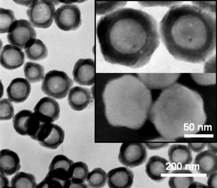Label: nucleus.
I'll return each mask as SVG.
<instances>
[{
  "instance_id": "58836bf2",
  "label": "nucleus",
  "mask_w": 217,
  "mask_h": 188,
  "mask_svg": "<svg viewBox=\"0 0 217 188\" xmlns=\"http://www.w3.org/2000/svg\"><path fill=\"white\" fill-rule=\"evenodd\" d=\"M189 188H208V187L206 185L194 181L191 185Z\"/></svg>"
},
{
  "instance_id": "f257e3e1",
  "label": "nucleus",
  "mask_w": 217,
  "mask_h": 188,
  "mask_svg": "<svg viewBox=\"0 0 217 188\" xmlns=\"http://www.w3.org/2000/svg\"><path fill=\"white\" fill-rule=\"evenodd\" d=\"M96 32L106 61L133 68L147 64L160 43L155 18L130 7H122L101 17Z\"/></svg>"
},
{
  "instance_id": "72a5a7b5",
  "label": "nucleus",
  "mask_w": 217,
  "mask_h": 188,
  "mask_svg": "<svg viewBox=\"0 0 217 188\" xmlns=\"http://www.w3.org/2000/svg\"><path fill=\"white\" fill-rule=\"evenodd\" d=\"M0 119L7 120L12 119L14 114V109L11 101L6 98L0 101Z\"/></svg>"
},
{
  "instance_id": "1a4fd4ad",
  "label": "nucleus",
  "mask_w": 217,
  "mask_h": 188,
  "mask_svg": "<svg viewBox=\"0 0 217 188\" xmlns=\"http://www.w3.org/2000/svg\"><path fill=\"white\" fill-rule=\"evenodd\" d=\"M147 156L146 147L143 143L125 142L121 146L118 158L122 164L132 168L145 163Z\"/></svg>"
},
{
  "instance_id": "473e14b6",
  "label": "nucleus",
  "mask_w": 217,
  "mask_h": 188,
  "mask_svg": "<svg viewBox=\"0 0 217 188\" xmlns=\"http://www.w3.org/2000/svg\"><path fill=\"white\" fill-rule=\"evenodd\" d=\"M74 163L72 160L66 156L58 154L53 159L49 164L48 170L50 171L56 168H62L68 171L69 168Z\"/></svg>"
},
{
  "instance_id": "aec40b11",
  "label": "nucleus",
  "mask_w": 217,
  "mask_h": 188,
  "mask_svg": "<svg viewBox=\"0 0 217 188\" xmlns=\"http://www.w3.org/2000/svg\"><path fill=\"white\" fill-rule=\"evenodd\" d=\"M70 184L68 171L56 168L50 171L36 188H69Z\"/></svg>"
},
{
  "instance_id": "ddd939ff",
  "label": "nucleus",
  "mask_w": 217,
  "mask_h": 188,
  "mask_svg": "<svg viewBox=\"0 0 217 188\" xmlns=\"http://www.w3.org/2000/svg\"><path fill=\"white\" fill-rule=\"evenodd\" d=\"M33 110L41 120L45 122L52 123L59 118L60 107L55 99L45 96L38 101Z\"/></svg>"
},
{
  "instance_id": "c85d7f7f",
  "label": "nucleus",
  "mask_w": 217,
  "mask_h": 188,
  "mask_svg": "<svg viewBox=\"0 0 217 188\" xmlns=\"http://www.w3.org/2000/svg\"><path fill=\"white\" fill-rule=\"evenodd\" d=\"M107 180V174L102 168H94L88 174L86 181L88 187L100 188L103 187Z\"/></svg>"
},
{
  "instance_id": "f8f14e48",
  "label": "nucleus",
  "mask_w": 217,
  "mask_h": 188,
  "mask_svg": "<svg viewBox=\"0 0 217 188\" xmlns=\"http://www.w3.org/2000/svg\"><path fill=\"white\" fill-rule=\"evenodd\" d=\"M145 172L152 180L157 182L165 179L171 172V164L166 159L158 155L151 156L145 166Z\"/></svg>"
},
{
  "instance_id": "39448f33",
  "label": "nucleus",
  "mask_w": 217,
  "mask_h": 188,
  "mask_svg": "<svg viewBox=\"0 0 217 188\" xmlns=\"http://www.w3.org/2000/svg\"><path fill=\"white\" fill-rule=\"evenodd\" d=\"M73 84V80L64 71L53 69L45 74L41 89L47 95L61 99L67 96Z\"/></svg>"
},
{
  "instance_id": "7ed1b4c3",
  "label": "nucleus",
  "mask_w": 217,
  "mask_h": 188,
  "mask_svg": "<svg viewBox=\"0 0 217 188\" xmlns=\"http://www.w3.org/2000/svg\"><path fill=\"white\" fill-rule=\"evenodd\" d=\"M149 115L164 139L171 141L197 134L207 119L201 95L176 83L163 90L152 104Z\"/></svg>"
},
{
  "instance_id": "6e6552de",
  "label": "nucleus",
  "mask_w": 217,
  "mask_h": 188,
  "mask_svg": "<svg viewBox=\"0 0 217 188\" xmlns=\"http://www.w3.org/2000/svg\"><path fill=\"white\" fill-rule=\"evenodd\" d=\"M54 20L58 27L64 31L78 29L82 22L80 9L77 5L73 4H64L58 8Z\"/></svg>"
},
{
  "instance_id": "5701e85b",
  "label": "nucleus",
  "mask_w": 217,
  "mask_h": 188,
  "mask_svg": "<svg viewBox=\"0 0 217 188\" xmlns=\"http://www.w3.org/2000/svg\"><path fill=\"white\" fill-rule=\"evenodd\" d=\"M89 172L87 165L80 161L74 163L70 167L68 173L70 181L69 188H87L85 183Z\"/></svg>"
},
{
  "instance_id": "9b49d317",
  "label": "nucleus",
  "mask_w": 217,
  "mask_h": 188,
  "mask_svg": "<svg viewBox=\"0 0 217 188\" xmlns=\"http://www.w3.org/2000/svg\"><path fill=\"white\" fill-rule=\"evenodd\" d=\"M138 78L149 89H165L178 80L179 73H139Z\"/></svg>"
},
{
  "instance_id": "4c0bfd02",
  "label": "nucleus",
  "mask_w": 217,
  "mask_h": 188,
  "mask_svg": "<svg viewBox=\"0 0 217 188\" xmlns=\"http://www.w3.org/2000/svg\"><path fill=\"white\" fill-rule=\"evenodd\" d=\"M207 150H208L215 153H217V143H206V146Z\"/></svg>"
},
{
  "instance_id": "2f4dec72",
  "label": "nucleus",
  "mask_w": 217,
  "mask_h": 188,
  "mask_svg": "<svg viewBox=\"0 0 217 188\" xmlns=\"http://www.w3.org/2000/svg\"><path fill=\"white\" fill-rule=\"evenodd\" d=\"M191 77L196 83L203 86H209L215 84L216 74L213 73H192Z\"/></svg>"
},
{
  "instance_id": "f704fd0d",
  "label": "nucleus",
  "mask_w": 217,
  "mask_h": 188,
  "mask_svg": "<svg viewBox=\"0 0 217 188\" xmlns=\"http://www.w3.org/2000/svg\"><path fill=\"white\" fill-rule=\"evenodd\" d=\"M144 144L146 148L151 150H159L167 147L169 142L165 141L151 142L145 143Z\"/></svg>"
},
{
  "instance_id": "c9c22d12",
  "label": "nucleus",
  "mask_w": 217,
  "mask_h": 188,
  "mask_svg": "<svg viewBox=\"0 0 217 188\" xmlns=\"http://www.w3.org/2000/svg\"><path fill=\"white\" fill-rule=\"evenodd\" d=\"M187 146L191 150L195 153H199L205 149L206 143H188Z\"/></svg>"
},
{
  "instance_id": "a211bd4d",
  "label": "nucleus",
  "mask_w": 217,
  "mask_h": 188,
  "mask_svg": "<svg viewBox=\"0 0 217 188\" xmlns=\"http://www.w3.org/2000/svg\"><path fill=\"white\" fill-rule=\"evenodd\" d=\"M31 90V85L26 79L16 78L12 80L6 92L8 99L15 103L23 102L29 96Z\"/></svg>"
},
{
  "instance_id": "c756f323",
  "label": "nucleus",
  "mask_w": 217,
  "mask_h": 188,
  "mask_svg": "<svg viewBox=\"0 0 217 188\" xmlns=\"http://www.w3.org/2000/svg\"><path fill=\"white\" fill-rule=\"evenodd\" d=\"M17 20L13 11L10 9L0 8V33H8Z\"/></svg>"
},
{
  "instance_id": "cd10ccee",
  "label": "nucleus",
  "mask_w": 217,
  "mask_h": 188,
  "mask_svg": "<svg viewBox=\"0 0 217 188\" xmlns=\"http://www.w3.org/2000/svg\"><path fill=\"white\" fill-rule=\"evenodd\" d=\"M33 113L29 110H23L19 111L14 116L12 120L13 127L17 133L22 136H27V127Z\"/></svg>"
},
{
  "instance_id": "7c9ffc66",
  "label": "nucleus",
  "mask_w": 217,
  "mask_h": 188,
  "mask_svg": "<svg viewBox=\"0 0 217 188\" xmlns=\"http://www.w3.org/2000/svg\"><path fill=\"white\" fill-rule=\"evenodd\" d=\"M127 3L126 2L95 1V14L98 15H106L123 7Z\"/></svg>"
},
{
  "instance_id": "9d476101",
  "label": "nucleus",
  "mask_w": 217,
  "mask_h": 188,
  "mask_svg": "<svg viewBox=\"0 0 217 188\" xmlns=\"http://www.w3.org/2000/svg\"><path fill=\"white\" fill-rule=\"evenodd\" d=\"M95 65V60L90 58L80 59L75 63L72 74L75 82L81 85L94 84Z\"/></svg>"
},
{
  "instance_id": "412c9836",
  "label": "nucleus",
  "mask_w": 217,
  "mask_h": 188,
  "mask_svg": "<svg viewBox=\"0 0 217 188\" xmlns=\"http://www.w3.org/2000/svg\"><path fill=\"white\" fill-rule=\"evenodd\" d=\"M91 98V92L89 88L75 86L70 89L67 100L72 110L81 111L87 107Z\"/></svg>"
},
{
  "instance_id": "4468645a",
  "label": "nucleus",
  "mask_w": 217,
  "mask_h": 188,
  "mask_svg": "<svg viewBox=\"0 0 217 188\" xmlns=\"http://www.w3.org/2000/svg\"><path fill=\"white\" fill-rule=\"evenodd\" d=\"M65 132L59 125L48 123L38 140L42 146L51 149H57L64 141Z\"/></svg>"
},
{
  "instance_id": "e433bc0d",
  "label": "nucleus",
  "mask_w": 217,
  "mask_h": 188,
  "mask_svg": "<svg viewBox=\"0 0 217 188\" xmlns=\"http://www.w3.org/2000/svg\"><path fill=\"white\" fill-rule=\"evenodd\" d=\"M208 177L207 186L208 188H217V171L212 173Z\"/></svg>"
},
{
  "instance_id": "393cba45",
  "label": "nucleus",
  "mask_w": 217,
  "mask_h": 188,
  "mask_svg": "<svg viewBox=\"0 0 217 188\" xmlns=\"http://www.w3.org/2000/svg\"><path fill=\"white\" fill-rule=\"evenodd\" d=\"M26 58L33 61H39L46 58L48 52L47 48L43 42L36 39L25 49Z\"/></svg>"
},
{
  "instance_id": "bb28decb",
  "label": "nucleus",
  "mask_w": 217,
  "mask_h": 188,
  "mask_svg": "<svg viewBox=\"0 0 217 188\" xmlns=\"http://www.w3.org/2000/svg\"><path fill=\"white\" fill-rule=\"evenodd\" d=\"M25 78L31 83H35L43 80L44 73V66L35 62H26L23 68Z\"/></svg>"
},
{
  "instance_id": "dca6fc26",
  "label": "nucleus",
  "mask_w": 217,
  "mask_h": 188,
  "mask_svg": "<svg viewBox=\"0 0 217 188\" xmlns=\"http://www.w3.org/2000/svg\"><path fill=\"white\" fill-rule=\"evenodd\" d=\"M25 59V54L21 49L11 44L5 45L0 53V64L8 70H13L20 67L24 64Z\"/></svg>"
},
{
  "instance_id": "0eeeda50",
  "label": "nucleus",
  "mask_w": 217,
  "mask_h": 188,
  "mask_svg": "<svg viewBox=\"0 0 217 188\" xmlns=\"http://www.w3.org/2000/svg\"><path fill=\"white\" fill-rule=\"evenodd\" d=\"M35 30L27 20L21 19L15 22L7 35L11 45L21 50L25 49L36 39Z\"/></svg>"
},
{
  "instance_id": "ea45409f",
  "label": "nucleus",
  "mask_w": 217,
  "mask_h": 188,
  "mask_svg": "<svg viewBox=\"0 0 217 188\" xmlns=\"http://www.w3.org/2000/svg\"><path fill=\"white\" fill-rule=\"evenodd\" d=\"M1 174V179H2V185L3 186H9L8 180L7 178L5 175L4 174L0 172Z\"/></svg>"
},
{
  "instance_id": "2eb2a0df",
  "label": "nucleus",
  "mask_w": 217,
  "mask_h": 188,
  "mask_svg": "<svg viewBox=\"0 0 217 188\" xmlns=\"http://www.w3.org/2000/svg\"><path fill=\"white\" fill-rule=\"evenodd\" d=\"M168 155L170 163L176 169L185 168L193 161L192 151L185 145H171L168 149Z\"/></svg>"
},
{
  "instance_id": "f03ea898",
  "label": "nucleus",
  "mask_w": 217,
  "mask_h": 188,
  "mask_svg": "<svg viewBox=\"0 0 217 188\" xmlns=\"http://www.w3.org/2000/svg\"><path fill=\"white\" fill-rule=\"evenodd\" d=\"M159 30L167 50L178 60L201 63L215 51V18L198 6H172L161 19Z\"/></svg>"
},
{
  "instance_id": "b1692460",
  "label": "nucleus",
  "mask_w": 217,
  "mask_h": 188,
  "mask_svg": "<svg viewBox=\"0 0 217 188\" xmlns=\"http://www.w3.org/2000/svg\"><path fill=\"white\" fill-rule=\"evenodd\" d=\"M168 181L171 188H188L194 181L193 173L189 169H176L171 171Z\"/></svg>"
},
{
  "instance_id": "4be33fe9",
  "label": "nucleus",
  "mask_w": 217,
  "mask_h": 188,
  "mask_svg": "<svg viewBox=\"0 0 217 188\" xmlns=\"http://www.w3.org/2000/svg\"><path fill=\"white\" fill-rule=\"evenodd\" d=\"M20 160L17 154L8 149L0 151V169L6 176H10L20 170Z\"/></svg>"
},
{
  "instance_id": "6ab92c4d",
  "label": "nucleus",
  "mask_w": 217,
  "mask_h": 188,
  "mask_svg": "<svg viewBox=\"0 0 217 188\" xmlns=\"http://www.w3.org/2000/svg\"><path fill=\"white\" fill-rule=\"evenodd\" d=\"M194 164L196 171L208 177L217 171V155L208 150L199 153L196 156Z\"/></svg>"
},
{
  "instance_id": "20e7f679",
  "label": "nucleus",
  "mask_w": 217,
  "mask_h": 188,
  "mask_svg": "<svg viewBox=\"0 0 217 188\" xmlns=\"http://www.w3.org/2000/svg\"><path fill=\"white\" fill-rule=\"evenodd\" d=\"M103 97L106 117L114 126L140 127L152 105L150 89L139 78L130 74L108 82Z\"/></svg>"
},
{
  "instance_id": "f3484780",
  "label": "nucleus",
  "mask_w": 217,
  "mask_h": 188,
  "mask_svg": "<svg viewBox=\"0 0 217 188\" xmlns=\"http://www.w3.org/2000/svg\"><path fill=\"white\" fill-rule=\"evenodd\" d=\"M134 174L132 170L125 167L116 168L107 174V183L111 188H129L133 182Z\"/></svg>"
},
{
  "instance_id": "423d86ee",
  "label": "nucleus",
  "mask_w": 217,
  "mask_h": 188,
  "mask_svg": "<svg viewBox=\"0 0 217 188\" xmlns=\"http://www.w3.org/2000/svg\"><path fill=\"white\" fill-rule=\"evenodd\" d=\"M55 3L51 0L33 1L26 13L33 27L46 29L51 26L56 11Z\"/></svg>"
},
{
  "instance_id": "a878e982",
  "label": "nucleus",
  "mask_w": 217,
  "mask_h": 188,
  "mask_svg": "<svg viewBox=\"0 0 217 188\" xmlns=\"http://www.w3.org/2000/svg\"><path fill=\"white\" fill-rule=\"evenodd\" d=\"M10 183V187L16 188H35L37 186L34 175L22 171L16 172Z\"/></svg>"
}]
</instances>
